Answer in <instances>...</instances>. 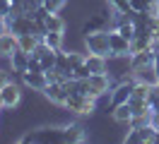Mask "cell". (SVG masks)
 I'll return each mask as SVG.
<instances>
[{
	"instance_id": "21",
	"label": "cell",
	"mask_w": 159,
	"mask_h": 144,
	"mask_svg": "<svg viewBox=\"0 0 159 144\" xmlns=\"http://www.w3.org/2000/svg\"><path fill=\"white\" fill-rule=\"evenodd\" d=\"M109 2V7L113 12H118V15H133V10H130V0H106Z\"/></svg>"
},
{
	"instance_id": "23",
	"label": "cell",
	"mask_w": 159,
	"mask_h": 144,
	"mask_svg": "<svg viewBox=\"0 0 159 144\" xmlns=\"http://www.w3.org/2000/svg\"><path fill=\"white\" fill-rule=\"evenodd\" d=\"M56 53L58 50H46L43 55H41V65H43V70H51V67H56Z\"/></svg>"
},
{
	"instance_id": "29",
	"label": "cell",
	"mask_w": 159,
	"mask_h": 144,
	"mask_svg": "<svg viewBox=\"0 0 159 144\" xmlns=\"http://www.w3.org/2000/svg\"><path fill=\"white\" fill-rule=\"evenodd\" d=\"M5 31H7V19L0 17V34H5Z\"/></svg>"
},
{
	"instance_id": "5",
	"label": "cell",
	"mask_w": 159,
	"mask_h": 144,
	"mask_svg": "<svg viewBox=\"0 0 159 144\" xmlns=\"http://www.w3.org/2000/svg\"><path fill=\"white\" fill-rule=\"evenodd\" d=\"M111 19H113V15H104V12L94 15V17H89L87 22H84V27H82V34H94V31H109Z\"/></svg>"
},
{
	"instance_id": "18",
	"label": "cell",
	"mask_w": 159,
	"mask_h": 144,
	"mask_svg": "<svg viewBox=\"0 0 159 144\" xmlns=\"http://www.w3.org/2000/svg\"><path fill=\"white\" fill-rule=\"evenodd\" d=\"M39 36H34V34H22V36H17V43H20V50H24V53H34V48L39 46Z\"/></svg>"
},
{
	"instance_id": "11",
	"label": "cell",
	"mask_w": 159,
	"mask_h": 144,
	"mask_svg": "<svg viewBox=\"0 0 159 144\" xmlns=\"http://www.w3.org/2000/svg\"><path fill=\"white\" fill-rule=\"evenodd\" d=\"M84 65L89 67V72H92V75H104V72L109 70V60H106V55L87 53V58H84Z\"/></svg>"
},
{
	"instance_id": "9",
	"label": "cell",
	"mask_w": 159,
	"mask_h": 144,
	"mask_svg": "<svg viewBox=\"0 0 159 144\" xmlns=\"http://www.w3.org/2000/svg\"><path fill=\"white\" fill-rule=\"evenodd\" d=\"M43 96L48 98L51 103L56 106H65V101H68V89H65V84H60V82H51L46 89H43Z\"/></svg>"
},
{
	"instance_id": "31",
	"label": "cell",
	"mask_w": 159,
	"mask_h": 144,
	"mask_svg": "<svg viewBox=\"0 0 159 144\" xmlns=\"http://www.w3.org/2000/svg\"><path fill=\"white\" fill-rule=\"evenodd\" d=\"M154 144H159V130H157V134H154Z\"/></svg>"
},
{
	"instance_id": "25",
	"label": "cell",
	"mask_w": 159,
	"mask_h": 144,
	"mask_svg": "<svg viewBox=\"0 0 159 144\" xmlns=\"http://www.w3.org/2000/svg\"><path fill=\"white\" fill-rule=\"evenodd\" d=\"M27 72H43V65H41L39 58L29 55V65H27Z\"/></svg>"
},
{
	"instance_id": "1",
	"label": "cell",
	"mask_w": 159,
	"mask_h": 144,
	"mask_svg": "<svg viewBox=\"0 0 159 144\" xmlns=\"http://www.w3.org/2000/svg\"><path fill=\"white\" fill-rule=\"evenodd\" d=\"M63 108L70 111V113H75V115H92L97 111V98L87 96V94H70Z\"/></svg>"
},
{
	"instance_id": "15",
	"label": "cell",
	"mask_w": 159,
	"mask_h": 144,
	"mask_svg": "<svg viewBox=\"0 0 159 144\" xmlns=\"http://www.w3.org/2000/svg\"><path fill=\"white\" fill-rule=\"evenodd\" d=\"M27 65H29V53H24V50H15L10 55V67H12V72H27Z\"/></svg>"
},
{
	"instance_id": "8",
	"label": "cell",
	"mask_w": 159,
	"mask_h": 144,
	"mask_svg": "<svg viewBox=\"0 0 159 144\" xmlns=\"http://www.w3.org/2000/svg\"><path fill=\"white\" fill-rule=\"evenodd\" d=\"M31 24H34L31 15H20V17H7V31H12L15 36H22V34H31Z\"/></svg>"
},
{
	"instance_id": "10",
	"label": "cell",
	"mask_w": 159,
	"mask_h": 144,
	"mask_svg": "<svg viewBox=\"0 0 159 144\" xmlns=\"http://www.w3.org/2000/svg\"><path fill=\"white\" fill-rule=\"evenodd\" d=\"M130 75H133V79H138V82H145V84H149V86H159V77H157V70H154V63L138 67V70H133Z\"/></svg>"
},
{
	"instance_id": "12",
	"label": "cell",
	"mask_w": 159,
	"mask_h": 144,
	"mask_svg": "<svg viewBox=\"0 0 159 144\" xmlns=\"http://www.w3.org/2000/svg\"><path fill=\"white\" fill-rule=\"evenodd\" d=\"M22 82L27 86H31L34 91H43V89L48 86L46 72H22Z\"/></svg>"
},
{
	"instance_id": "2",
	"label": "cell",
	"mask_w": 159,
	"mask_h": 144,
	"mask_svg": "<svg viewBox=\"0 0 159 144\" xmlns=\"http://www.w3.org/2000/svg\"><path fill=\"white\" fill-rule=\"evenodd\" d=\"M84 46L89 53L111 58V43H109V31H94V34H84Z\"/></svg>"
},
{
	"instance_id": "28",
	"label": "cell",
	"mask_w": 159,
	"mask_h": 144,
	"mask_svg": "<svg viewBox=\"0 0 159 144\" xmlns=\"http://www.w3.org/2000/svg\"><path fill=\"white\" fill-rule=\"evenodd\" d=\"M7 82H10V77H7V72H2V70H0V89H2V86L7 84Z\"/></svg>"
},
{
	"instance_id": "14",
	"label": "cell",
	"mask_w": 159,
	"mask_h": 144,
	"mask_svg": "<svg viewBox=\"0 0 159 144\" xmlns=\"http://www.w3.org/2000/svg\"><path fill=\"white\" fill-rule=\"evenodd\" d=\"M63 142L65 144H77V142H84V127L77 123H70L63 127Z\"/></svg>"
},
{
	"instance_id": "6",
	"label": "cell",
	"mask_w": 159,
	"mask_h": 144,
	"mask_svg": "<svg viewBox=\"0 0 159 144\" xmlns=\"http://www.w3.org/2000/svg\"><path fill=\"white\" fill-rule=\"evenodd\" d=\"M133 86H135V79H128V82H120L118 86L111 89V108L125 103L130 96H133Z\"/></svg>"
},
{
	"instance_id": "30",
	"label": "cell",
	"mask_w": 159,
	"mask_h": 144,
	"mask_svg": "<svg viewBox=\"0 0 159 144\" xmlns=\"http://www.w3.org/2000/svg\"><path fill=\"white\" fill-rule=\"evenodd\" d=\"M152 125L159 130V111H154V115H152Z\"/></svg>"
},
{
	"instance_id": "24",
	"label": "cell",
	"mask_w": 159,
	"mask_h": 144,
	"mask_svg": "<svg viewBox=\"0 0 159 144\" xmlns=\"http://www.w3.org/2000/svg\"><path fill=\"white\" fill-rule=\"evenodd\" d=\"M65 2L68 0H43V7L48 10V12H60V10L65 7Z\"/></svg>"
},
{
	"instance_id": "20",
	"label": "cell",
	"mask_w": 159,
	"mask_h": 144,
	"mask_svg": "<svg viewBox=\"0 0 159 144\" xmlns=\"http://www.w3.org/2000/svg\"><path fill=\"white\" fill-rule=\"evenodd\" d=\"M84 58H87V55H82V53H77V50H70V53H68V75L70 77H72V72L84 63Z\"/></svg>"
},
{
	"instance_id": "4",
	"label": "cell",
	"mask_w": 159,
	"mask_h": 144,
	"mask_svg": "<svg viewBox=\"0 0 159 144\" xmlns=\"http://www.w3.org/2000/svg\"><path fill=\"white\" fill-rule=\"evenodd\" d=\"M109 43H111V58H130V41L120 36L116 29L109 31Z\"/></svg>"
},
{
	"instance_id": "19",
	"label": "cell",
	"mask_w": 159,
	"mask_h": 144,
	"mask_svg": "<svg viewBox=\"0 0 159 144\" xmlns=\"http://www.w3.org/2000/svg\"><path fill=\"white\" fill-rule=\"evenodd\" d=\"M51 50H63V34H56V31H46V36L41 38Z\"/></svg>"
},
{
	"instance_id": "13",
	"label": "cell",
	"mask_w": 159,
	"mask_h": 144,
	"mask_svg": "<svg viewBox=\"0 0 159 144\" xmlns=\"http://www.w3.org/2000/svg\"><path fill=\"white\" fill-rule=\"evenodd\" d=\"M17 48H20V43H17V36L12 31L0 34V58H10Z\"/></svg>"
},
{
	"instance_id": "7",
	"label": "cell",
	"mask_w": 159,
	"mask_h": 144,
	"mask_svg": "<svg viewBox=\"0 0 159 144\" xmlns=\"http://www.w3.org/2000/svg\"><path fill=\"white\" fill-rule=\"evenodd\" d=\"M0 98H2V108H15L22 101V89L15 82H7V84L0 89Z\"/></svg>"
},
{
	"instance_id": "22",
	"label": "cell",
	"mask_w": 159,
	"mask_h": 144,
	"mask_svg": "<svg viewBox=\"0 0 159 144\" xmlns=\"http://www.w3.org/2000/svg\"><path fill=\"white\" fill-rule=\"evenodd\" d=\"M152 2H154V0H130V10H133L135 15H145V12L152 7Z\"/></svg>"
},
{
	"instance_id": "27",
	"label": "cell",
	"mask_w": 159,
	"mask_h": 144,
	"mask_svg": "<svg viewBox=\"0 0 159 144\" xmlns=\"http://www.w3.org/2000/svg\"><path fill=\"white\" fill-rule=\"evenodd\" d=\"M10 7H12L10 0H0V17H7V15H10Z\"/></svg>"
},
{
	"instance_id": "26",
	"label": "cell",
	"mask_w": 159,
	"mask_h": 144,
	"mask_svg": "<svg viewBox=\"0 0 159 144\" xmlns=\"http://www.w3.org/2000/svg\"><path fill=\"white\" fill-rule=\"evenodd\" d=\"M89 75H92V72H89V67L84 65V63H82V65L75 70V72H72V77H75V79H87Z\"/></svg>"
},
{
	"instance_id": "3",
	"label": "cell",
	"mask_w": 159,
	"mask_h": 144,
	"mask_svg": "<svg viewBox=\"0 0 159 144\" xmlns=\"http://www.w3.org/2000/svg\"><path fill=\"white\" fill-rule=\"evenodd\" d=\"M22 142H41V144L63 142V127H39V130H34V132L24 134Z\"/></svg>"
},
{
	"instance_id": "16",
	"label": "cell",
	"mask_w": 159,
	"mask_h": 144,
	"mask_svg": "<svg viewBox=\"0 0 159 144\" xmlns=\"http://www.w3.org/2000/svg\"><path fill=\"white\" fill-rule=\"evenodd\" d=\"M43 24H46V31H56V34L65 31V19L60 17L58 12H48L46 19H43Z\"/></svg>"
},
{
	"instance_id": "17",
	"label": "cell",
	"mask_w": 159,
	"mask_h": 144,
	"mask_svg": "<svg viewBox=\"0 0 159 144\" xmlns=\"http://www.w3.org/2000/svg\"><path fill=\"white\" fill-rule=\"evenodd\" d=\"M111 115H113V120L116 123H130V118H133V108H130V103L125 101V103L116 106V108H111Z\"/></svg>"
}]
</instances>
